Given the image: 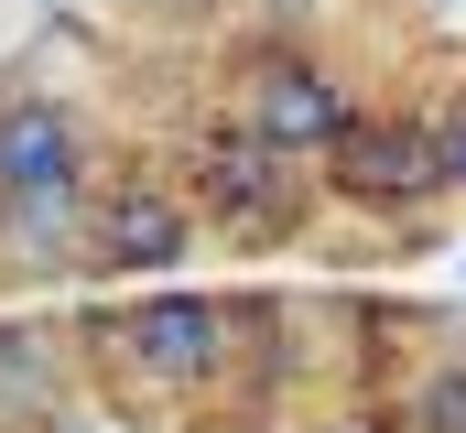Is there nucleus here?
Returning <instances> with one entry per match:
<instances>
[{
    "mask_svg": "<svg viewBox=\"0 0 466 433\" xmlns=\"http://www.w3.org/2000/svg\"><path fill=\"white\" fill-rule=\"evenodd\" d=\"M249 130L271 141V152H337V130H348V98L315 76V65H293V55H271V65H249Z\"/></svg>",
    "mask_w": 466,
    "mask_h": 433,
    "instance_id": "4",
    "label": "nucleus"
},
{
    "mask_svg": "<svg viewBox=\"0 0 466 433\" xmlns=\"http://www.w3.org/2000/svg\"><path fill=\"white\" fill-rule=\"evenodd\" d=\"M423 433H466V379H434L423 390Z\"/></svg>",
    "mask_w": 466,
    "mask_h": 433,
    "instance_id": "7",
    "label": "nucleus"
},
{
    "mask_svg": "<svg viewBox=\"0 0 466 433\" xmlns=\"http://www.w3.org/2000/svg\"><path fill=\"white\" fill-rule=\"evenodd\" d=\"M0 196L22 206V227H55L76 196V119L55 98H11L0 108Z\"/></svg>",
    "mask_w": 466,
    "mask_h": 433,
    "instance_id": "1",
    "label": "nucleus"
},
{
    "mask_svg": "<svg viewBox=\"0 0 466 433\" xmlns=\"http://www.w3.org/2000/svg\"><path fill=\"white\" fill-rule=\"evenodd\" d=\"M207 206L228 216V227H293L304 196H293V152H271L260 130H228V141H207Z\"/></svg>",
    "mask_w": 466,
    "mask_h": 433,
    "instance_id": "3",
    "label": "nucleus"
},
{
    "mask_svg": "<svg viewBox=\"0 0 466 433\" xmlns=\"http://www.w3.org/2000/svg\"><path fill=\"white\" fill-rule=\"evenodd\" d=\"M434 152H445V185H466V108L445 119V130H434Z\"/></svg>",
    "mask_w": 466,
    "mask_h": 433,
    "instance_id": "8",
    "label": "nucleus"
},
{
    "mask_svg": "<svg viewBox=\"0 0 466 433\" xmlns=\"http://www.w3.org/2000/svg\"><path fill=\"white\" fill-rule=\"evenodd\" d=\"M434 185H445L434 130H412V119H348L337 130V196H358V206H412Z\"/></svg>",
    "mask_w": 466,
    "mask_h": 433,
    "instance_id": "2",
    "label": "nucleus"
},
{
    "mask_svg": "<svg viewBox=\"0 0 466 433\" xmlns=\"http://www.w3.org/2000/svg\"><path fill=\"white\" fill-rule=\"evenodd\" d=\"M337 433H358V423H337Z\"/></svg>",
    "mask_w": 466,
    "mask_h": 433,
    "instance_id": "10",
    "label": "nucleus"
},
{
    "mask_svg": "<svg viewBox=\"0 0 466 433\" xmlns=\"http://www.w3.org/2000/svg\"><path fill=\"white\" fill-rule=\"evenodd\" d=\"M456 271H466V249H456Z\"/></svg>",
    "mask_w": 466,
    "mask_h": 433,
    "instance_id": "9",
    "label": "nucleus"
},
{
    "mask_svg": "<svg viewBox=\"0 0 466 433\" xmlns=\"http://www.w3.org/2000/svg\"><path fill=\"white\" fill-rule=\"evenodd\" d=\"M98 249H109L119 271H163V260H185V206L152 196V185H119L109 206H98Z\"/></svg>",
    "mask_w": 466,
    "mask_h": 433,
    "instance_id": "6",
    "label": "nucleus"
},
{
    "mask_svg": "<svg viewBox=\"0 0 466 433\" xmlns=\"http://www.w3.org/2000/svg\"><path fill=\"white\" fill-rule=\"evenodd\" d=\"M218 336H228V315L196 304V293H152L141 315L119 325L130 368H152V379H207V368H218Z\"/></svg>",
    "mask_w": 466,
    "mask_h": 433,
    "instance_id": "5",
    "label": "nucleus"
}]
</instances>
